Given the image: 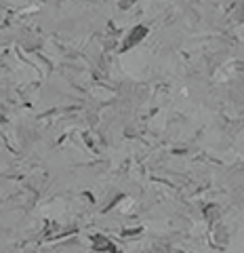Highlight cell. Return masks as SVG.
Masks as SVG:
<instances>
[{
    "instance_id": "obj_1",
    "label": "cell",
    "mask_w": 244,
    "mask_h": 253,
    "mask_svg": "<svg viewBox=\"0 0 244 253\" xmlns=\"http://www.w3.org/2000/svg\"><path fill=\"white\" fill-rule=\"evenodd\" d=\"M148 28H146V25H135V28H133V32H131V34L127 36V38H124V44H122V51H127V49H131V46H135L137 42H139V41H143V38H146L148 36Z\"/></svg>"
},
{
    "instance_id": "obj_2",
    "label": "cell",
    "mask_w": 244,
    "mask_h": 253,
    "mask_svg": "<svg viewBox=\"0 0 244 253\" xmlns=\"http://www.w3.org/2000/svg\"><path fill=\"white\" fill-rule=\"evenodd\" d=\"M93 247H95L97 251H108V253H114V251H116L114 245H112L108 238L101 236V234H95V236H93Z\"/></svg>"
}]
</instances>
